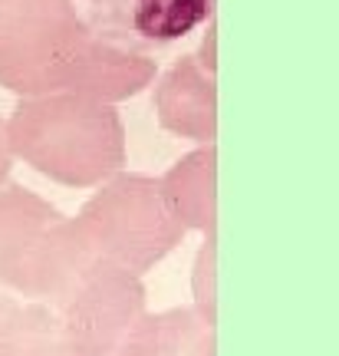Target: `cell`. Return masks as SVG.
<instances>
[{
    "mask_svg": "<svg viewBox=\"0 0 339 356\" xmlns=\"http://www.w3.org/2000/svg\"><path fill=\"white\" fill-rule=\"evenodd\" d=\"M217 0H83L96 40L129 53H172L214 20Z\"/></svg>",
    "mask_w": 339,
    "mask_h": 356,
    "instance_id": "1",
    "label": "cell"
}]
</instances>
